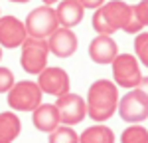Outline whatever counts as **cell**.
<instances>
[{"label": "cell", "instance_id": "obj_1", "mask_svg": "<svg viewBox=\"0 0 148 143\" xmlns=\"http://www.w3.org/2000/svg\"><path fill=\"white\" fill-rule=\"evenodd\" d=\"M87 115L93 121H107L119 106V85L111 80H97L87 92Z\"/></svg>", "mask_w": 148, "mask_h": 143}, {"label": "cell", "instance_id": "obj_2", "mask_svg": "<svg viewBox=\"0 0 148 143\" xmlns=\"http://www.w3.org/2000/svg\"><path fill=\"white\" fill-rule=\"evenodd\" d=\"M130 18H132V6L130 4H126L123 0H111V2H105L103 6H99L95 10L91 24L97 34L113 36L119 30L125 32L126 26L130 24Z\"/></svg>", "mask_w": 148, "mask_h": 143}, {"label": "cell", "instance_id": "obj_3", "mask_svg": "<svg viewBox=\"0 0 148 143\" xmlns=\"http://www.w3.org/2000/svg\"><path fill=\"white\" fill-rule=\"evenodd\" d=\"M26 32L30 38H40V40H47L49 36L59 28V22H57L56 16V8L47 6V4H42L26 16Z\"/></svg>", "mask_w": 148, "mask_h": 143}, {"label": "cell", "instance_id": "obj_4", "mask_svg": "<svg viewBox=\"0 0 148 143\" xmlns=\"http://www.w3.org/2000/svg\"><path fill=\"white\" fill-rule=\"evenodd\" d=\"M44 92L40 90L38 82L22 80L16 82L8 92V106L14 111H34L36 107L42 103Z\"/></svg>", "mask_w": 148, "mask_h": 143}, {"label": "cell", "instance_id": "obj_5", "mask_svg": "<svg viewBox=\"0 0 148 143\" xmlns=\"http://www.w3.org/2000/svg\"><path fill=\"white\" fill-rule=\"evenodd\" d=\"M116 109L121 119H125L126 123H142L148 119V95L142 90L132 87L119 99Z\"/></svg>", "mask_w": 148, "mask_h": 143}, {"label": "cell", "instance_id": "obj_6", "mask_svg": "<svg viewBox=\"0 0 148 143\" xmlns=\"http://www.w3.org/2000/svg\"><path fill=\"white\" fill-rule=\"evenodd\" d=\"M22 56H20V64H22L24 72L28 74H40L47 66V54H49V46L47 40H40V38H26L22 46Z\"/></svg>", "mask_w": 148, "mask_h": 143}, {"label": "cell", "instance_id": "obj_7", "mask_svg": "<svg viewBox=\"0 0 148 143\" xmlns=\"http://www.w3.org/2000/svg\"><path fill=\"white\" fill-rule=\"evenodd\" d=\"M113 78L114 83L119 87H136L140 80H142V74H140V62L136 60V56H130V54H116V58L113 60Z\"/></svg>", "mask_w": 148, "mask_h": 143}, {"label": "cell", "instance_id": "obj_8", "mask_svg": "<svg viewBox=\"0 0 148 143\" xmlns=\"http://www.w3.org/2000/svg\"><path fill=\"white\" fill-rule=\"evenodd\" d=\"M56 107L59 111V121L63 125H77L87 117V101L79 94L67 92V94L59 95Z\"/></svg>", "mask_w": 148, "mask_h": 143}, {"label": "cell", "instance_id": "obj_9", "mask_svg": "<svg viewBox=\"0 0 148 143\" xmlns=\"http://www.w3.org/2000/svg\"><path fill=\"white\" fill-rule=\"evenodd\" d=\"M38 85L40 90L47 95H59L67 94L69 92V74L63 68H57V66H46L44 70L38 74Z\"/></svg>", "mask_w": 148, "mask_h": 143}, {"label": "cell", "instance_id": "obj_10", "mask_svg": "<svg viewBox=\"0 0 148 143\" xmlns=\"http://www.w3.org/2000/svg\"><path fill=\"white\" fill-rule=\"evenodd\" d=\"M28 38L26 26L16 16H0V46L14 50L24 44Z\"/></svg>", "mask_w": 148, "mask_h": 143}, {"label": "cell", "instance_id": "obj_11", "mask_svg": "<svg viewBox=\"0 0 148 143\" xmlns=\"http://www.w3.org/2000/svg\"><path fill=\"white\" fill-rule=\"evenodd\" d=\"M49 54L57 58H71L77 50V36L71 28H57L53 34L47 38Z\"/></svg>", "mask_w": 148, "mask_h": 143}, {"label": "cell", "instance_id": "obj_12", "mask_svg": "<svg viewBox=\"0 0 148 143\" xmlns=\"http://www.w3.org/2000/svg\"><path fill=\"white\" fill-rule=\"evenodd\" d=\"M119 54V46L113 40V36L107 34H97L89 44V58L99 64V66H107V64H113V60Z\"/></svg>", "mask_w": 148, "mask_h": 143}, {"label": "cell", "instance_id": "obj_13", "mask_svg": "<svg viewBox=\"0 0 148 143\" xmlns=\"http://www.w3.org/2000/svg\"><path fill=\"white\" fill-rule=\"evenodd\" d=\"M32 121H34V127L42 133H51L57 125H61L56 103H40L32 111Z\"/></svg>", "mask_w": 148, "mask_h": 143}, {"label": "cell", "instance_id": "obj_14", "mask_svg": "<svg viewBox=\"0 0 148 143\" xmlns=\"http://www.w3.org/2000/svg\"><path fill=\"white\" fill-rule=\"evenodd\" d=\"M56 16L61 28H71L73 30L83 20L85 8H83V4L79 0H61L59 6L56 8Z\"/></svg>", "mask_w": 148, "mask_h": 143}, {"label": "cell", "instance_id": "obj_15", "mask_svg": "<svg viewBox=\"0 0 148 143\" xmlns=\"http://www.w3.org/2000/svg\"><path fill=\"white\" fill-rule=\"evenodd\" d=\"M22 131V121L14 111L0 113V143H12L18 139Z\"/></svg>", "mask_w": 148, "mask_h": 143}, {"label": "cell", "instance_id": "obj_16", "mask_svg": "<svg viewBox=\"0 0 148 143\" xmlns=\"http://www.w3.org/2000/svg\"><path fill=\"white\" fill-rule=\"evenodd\" d=\"M79 143H114V133L111 127L97 123L91 125L79 135Z\"/></svg>", "mask_w": 148, "mask_h": 143}, {"label": "cell", "instance_id": "obj_17", "mask_svg": "<svg viewBox=\"0 0 148 143\" xmlns=\"http://www.w3.org/2000/svg\"><path fill=\"white\" fill-rule=\"evenodd\" d=\"M49 135V143H79V135L73 131L71 125H57L56 129L51 131V133H47Z\"/></svg>", "mask_w": 148, "mask_h": 143}, {"label": "cell", "instance_id": "obj_18", "mask_svg": "<svg viewBox=\"0 0 148 143\" xmlns=\"http://www.w3.org/2000/svg\"><path fill=\"white\" fill-rule=\"evenodd\" d=\"M121 143H148V129L144 125L132 123L121 133Z\"/></svg>", "mask_w": 148, "mask_h": 143}, {"label": "cell", "instance_id": "obj_19", "mask_svg": "<svg viewBox=\"0 0 148 143\" xmlns=\"http://www.w3.org/2000/svg\"><path fill=\"white\" fill-rule=\"evenodd\" d=\"M134 36V56L144 68H148V32H138Z\"/></svg>", "mask_w": 148, "mask_h": 143}, {"label": "cell", "instance_id": "obj_20", "mask_svg": "<svg viewBox=\"0 0 148 143\" xmlns=\"http://www.w3.org/2000/svg\"><path fill=\"white\" fill-rule=\"evenodd\" d=\"M132 14H134V18L138 20V24L144 28L148 26V0H140L138 4L132 6Z\"/></svg>", "mask_w": 148, "mask_h": 143}, {"label": "cell", "instance_id": "obj_21", "mask_svg": "<svg viewBox=\"0 0 148 143\" xmlns=\"http://www.w3.org/2000/svg\"><path fill=\"white\" fill-rule=\"evenodd\" d=\"M12 85H14V74H12V70L0 66V94H8Z\"/></svg>", "mask_w": 148, "mask_h": 143}, {"label": "cell", "instance_id": "obj_22", "mask_svg": "<svg viewBox=\"0 0 148 143\" xmlns=\"http://www.w3.org/2000/svg\"><path fill=\"white\" fill-rule=\"evenodd\" d=\"M81 4H83V8L87 10V8H91V10H97L99 6L105 4V0H79Z\"/></svg>", "mask_w": 148, "mask_h": 143}, {"label": "cell", "instance_id": "obj_23", "mask_svg": "<svg viewBox=\"0 0 148 143\" xmlns=\"http://www.w3.org/2000/svg\"><path fill=\"white\" fill-rule=\"evenodd\" d=\"M136 87H138V90H142V92H144V94L148 95V76H146V78H142V80H140V83H138Z\"/></svg>", "mask_w": 148, "mask_h": 143}, {"label": "cell", "instance_id": "obj_24", "mask_svg": "<svg viewBox=\"0 0 148 143\" xmlns=\"http://www.w3.org/2000/svg\"><path fill=\"white\" fill-rule=\"evenodd\" d=\"M44 4H47V6H51V4H56V2H59V0H42Z\"/></svg>", "mask_w": 148, "mask_h": 143}, {"label": "cell", "instance_id": "obj_25", "mask_svg": "<svg viewBox=\"0 0 148 143\" xmlns=\"http://www.w3.org/2000/svg\"><path fill=\"white\" fill-rule=\"evenodd\" d=\"M10 2H16V4H26V2H30V0H10Z\"/></svg>", "mask_w": 148, "mask_h": 143}, {"label": "cell", "instance_id": "obj_26", "mask_svg": "<svg viewBox=\"0 0 148 143\" xmlns=\"http://www.w3.org/2000/svg\"><path fill=\"white\" fill-rule=\"evenodd\" d=\"M0 60H2V46H0Z\"/></svg>", "mask_w": 148, "mask_h": 143}]
</instances>
